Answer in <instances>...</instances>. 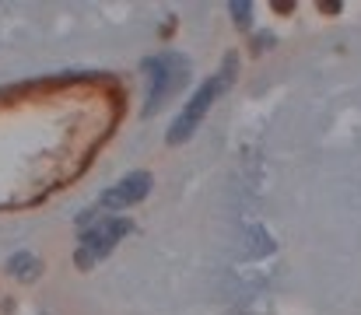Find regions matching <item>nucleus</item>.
Instances as JSON below:
<instances>
[{
	"instance_id": "obj_1",
	"label": "nucleus",
	"mask_w": 361,
	"mask_h": 315,
	"mask_svg": "<svg viewBox=\"0 0 361 315\" xmlns=\"http://www.w3.org/2000/svg\"><path fill=\"white\" fill-rule=\"evenodd\" d=\"M144 74H147V85H151L147 102H144V116H151V112H158V105L165 99H172L186 85L190 63H186V56H151V60H144Z\"/></svg>"
},
{
	"instance_id": "obj_2",
	"label": "nucleus",
	"mask_w": 361,
	"mask_h": 315,
	"mask_svg": "<svg viewBox=\"0 0 361 315\" xmlns=\"http://www.w3.org/2000/svg\"><path fill=\"white\" fill-rule=\"evenodd\" d=\"M232 74H235V63H228V70H218L214 78H207V81L197 88V95L183 105V112H179V116H176V123L169 126V144H183V140L197 130V123L207 116V109L214 105V99L228 88Z\"/></svg>"
},
{
	"instance_id": "obj_3",
	"label": "nucleus",
	"mask_w": 361,
	"mask_h": 315,
	"mask_svg": "<svg viewBox=\"0 0 361 315\" xmlns=\"http://www.w3.org/2000/svg\"><path fill=\"white\" fill-rule=\"evenodd\" d=\"M130 228H133V224H130L126 217H113V221L95 224V228L81 238V245H78V252H74V263H78L81 270L95 266L102 256H109V252L120 245V238L130 231Z\"/></svg>"
},
{
	"instance_id": "obj_4",
	"label": "nucleus",
	"mask_w": 361,
	"mask_h": 315,
	"mask_svg": "<svg viewBox=\"0 0 361 315\" xmlns=\"http://www.w3.org/2000/svg\"><path fill=\"white\" fill-rule=\"evenodd\" d=\"M151 193V172H130L126 179H120L113 190L102 193V207L106 210H120V207H130V204H140L144 197Z\"/></svg>"
},
{
	"instance_id": "obj_5",
	"label": "nucleus",
	"mask_w": 361,
	"mask_h": 315,
	"mask_svg": "<svg viewBox=\"0 0 361 315\" xmlns=\"http://www.w3.org/2000/svg\"><path fill=\"white\" fill-rule=\"evenodd\" d=\"M7 270H11L14 277H39V263H35V256H28V252H18V256L7 263Z\"/></svg>"
},
{
	"instance_id": "obj_6",
	"label": "nucleus",
	"mask_w": 361,
	"mask_h": 315,
	"mask_svg": "<svg viewBox=\"0 0 361 315\" xmlns=\"http://www.w3.org/2000/svg\"><path fill=\"white\" fill-rule=\"evenodd\" d=\"M232 14H235V21H242V25H245V18H249V7H245V4H232Z\"/></svg>"
}]
</instances>
